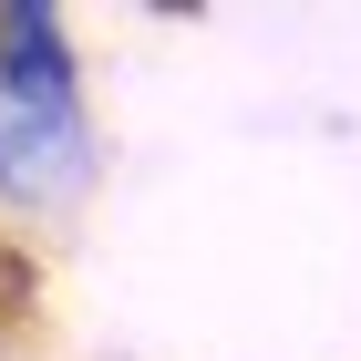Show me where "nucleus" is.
Masks as SVG:
<instances>
[{
  "instance_id": "f257e3e1",
  "label": "nucleus",
  "mask_w": 361,
  "mask_h": 361,
  "mask_svg": "<svg viewBox=\"0 0 361 361\" xmlns=\"http://www.w3.org/2000/svg\"><path fill=\"white\" fill-rule=\"evenodd\" d=\"M104 186V135L73 21L52 0H0V207L21 227H73Z\"/></svg>"
}]
</instances>
